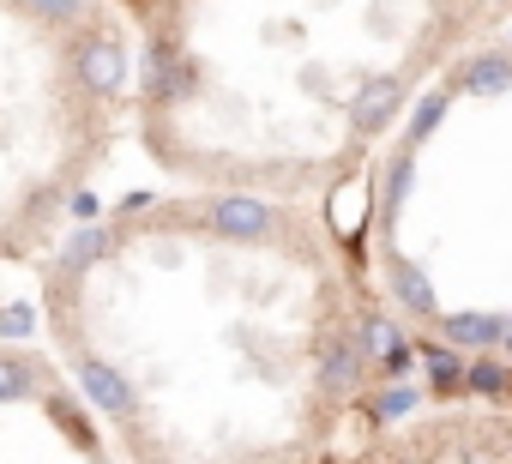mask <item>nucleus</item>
I'll return each instance as SVG.
<instances>
[{"instance_id": "1", "label": "nucleus", "mask_w": 512, "mask_h": 464, "mask_svg": "<svg viewBox=\"0 0 512 464\" xmlns=\"http://www.w3.org/2000/svg\"><path fill=\"white\" fill-rule=\"evenodd\" d=\"M380 302L320 199L175 187L49 248L43 326L91 428L151 464H308L362 422Z\"/></svg>"}, {"instance_id": "2", "label": "nucleus", "mask_w": 512, "mask_h": 464, "mask_svg": "<svg viewBox=\"0 0 512 464\" xmlns=\"http://www.w3.org/2000/svg\"><path fill=\"white\" fill-rule=\"evenodd\" d=\"M133 133L175 187L326 199L506 0H127Z\"/></svg>"}, {"instance_id": "3", "label": "nucleus", "mask_w": 512, "mask_h": 464, "mask_svg": "<svg viewBox=\"0 0 512 464\" xmlns=\"http://www.w3.org/2000/svg\"><path fill=\"white\" fill-rule=\"evenodd\" d=\"M115 139L97 19L79 0H0V266L61 242Z\"/></svg>"}]
</instances>
